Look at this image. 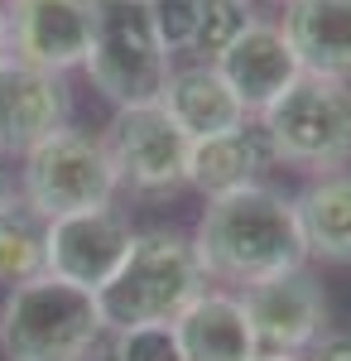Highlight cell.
<instances>
[{"label": "cell", "mask_w": 351, "mask_h": 361, "mask_svg": "<svg viewBox=\"0 0 351 361\" xmlns=\"http://www.w3.org/2000/svg\"><path fill=\"white\" fill-rule=\"evenodd\" d=\"M192 250L207 279L241 284V289L303 270V260H308L294 197L274 193L265 183H245L221 197H207Z\"/></svg>", "instance_id": "cell-1"}, {"label": "cell", "mask_w": 351, "mask_h": 361, "mask_svg": "<svg viewBox=\"0 0 351 361\" xmlns=\"http://www.w3.org/2000/svg\"><path fill=\"white\" fill-rule=\"evenodd\" d=\"M207 294V270L183 231H135L130 255L116 275L97 289V308L106 333H130V328H154L173 323L183 308Z\"/></svg>", "instance_id": "cell-2"}, {"label": "cell", "mask_w": 351, "mask_h": 361, "mask_svg": "<svg viewBox=\"0 0 351 361\" xmlns=\"http://www.w3.org/2000/svg\"><path fill=\"white\" fill-rule=\"evenodd\" d=\"M101 308L92 289L39 275L15 284L0 308V352L5 361H82L101 347Z\"/></svg>", "instance_id": "cell-3"}, {"label": "cell", "mask_w": 351, "mask_h": 361, "mask_svg": "<svg viewBox=\"0 0 351 361\" xmlns=\"http://www.w3.org/2000/svg\"><path fill=\"white\" fill-rule=\"evenodd\" d=\"M149 0H92V49H87V78L116 106L159 102L164 82L173 73Z\"/></svg>", "instance_id": "cell-4"}, {"label": "cell", "mask_w": 351, "mask_h": 361, "mask_svg": "<svg viewBox=\"0 0 351 361\" xmlns=\"http://www.w3.org/2000/svg\"><path fill=\"white\" fill-rule=\"evenodd\" d=\"M279 164L337 173L351 164V87L342 78L303 73L274 106L260 111Z\"/></svg>", "instance_id": "cell-5"}, {"label": "cell", "mask_w": 351, "mask_h": 361, "mask_svg": "<svg viewBox=\"0 0 351 361\" xmlns=\"http://www.w3.org/2000/svg\"><path fill=\"white\" fill-rule=\"evenodd\" d=\"M116 188H121V173L106 154V140L87 130L49 135L39 149H29L20 169V197L49 222L87 207H111Z\"/></svg>", "instance_id": "cell-6"}, {"label": "cell", "mask_w": 351, "mask_h": 361, "mask_svg": "<svg viewBox=\"0 0 351 361\" xmlns=\"http://www.w3.org/2000/svg\"><path fill=\"white\" fill-rule=\"evenodd\" d=\"M101 140H106V154L121 173V183H130L135 193H173L188 183L192 140L164 111V102L116 106Z\"/></svg>", "instance_id": "cell-7"}, {"label": "cell", "mask_w": 351, "mask_h": 361, "mask_svg": "<svg viewBox=\"0 0 351 361\" xmlns=\"http://www.w3.org/2000/svg\"><path fill=\"white\" fill-rule=\"evenodd\" d=\"M130 241H135V231L121 207H87V212L54 217L44 236V275L97 294L125 265Z\"/></svg>", "instance_id": "cell-8"}, {"label": "cell", "mask_w": 351, "mask_h": 361, "mask_svg": "<svg viewBox=\"0 0 351 361\" xmlns=\"http://www.w3.org/2000/svg\"><path fill=\"white\" fill-rule=\"evenodd\" d=\"M241 304L250 313V328H255V347L270 357H303L308 347L323 342L327 294L308 270H289L279 279L250 284Z\"/></svg>", "instance_id": "cell-9"}, {"label": "cell", "mask_w": 351, "mask_h": 361, "mask_svg": "<svg viewBox=\"0 0 351 361\" xmlns=\"http://www.w3.org/2000/svg\"><path fill=\"white\" fill-rule=\"evenodd\" d=\"M73 97L63 73H44L25 58H0V154H29L49 135L68 130Z\"/></svg>", "instance_id": "cell-10"}, {"label": "cell", "mask_w": 351, "mask_h": 361, "mask_svg": "<svg viewBox=\"0 0 351 361\" xmlns=\"http://www.w3.org/2000/svg\"><path fill=\"white\" fill-rule=\"evenodd\" d=\"M5 39L10 54L44 73L82 68L92 49V0H5Z\"/></svg>", "instance_id": "cell-11"}, {"label": "cell", "mask_w": 351, "mask_h": 361, "mask_svg": "<svg viewBox=\"0 0 351 361\" xmlns=\"http://www.w3.org/2000/svg\"><path fill=\"white\" fill-rule=\"evenodd\" d=\"M216 73L226 78V87L241 97V106L250 116H260L265 106H274L289 87L303 78L294 44L284 39V29L270 20H250L245 34L216 58Z\"/></svg>", "instance_id": "cell-12"}, {"label": "cell", "mask_w": 351, "mask_h": 361, "mask_svg": "<svg viewBox=\"0 0 351 361\" xmlns=\"http://www.w3.org/2000/svg\"><path fill=\"white\" fill-rule=\"evenodd\" d=\"M270 164H279V154H274V145H270V130L260 126V116H250L236 130L192 140L188 183L207 197H221V193H231V188L260 183V173Z\"/></svg>", "instance_id": "cell-13"}, {"label": "cell", "mask_w": 351, "mask_h": 361, "mask_svg": "<svg viewBox=\"0 0 351 361\" xmlns=\"http://www.w3.org/2000/svg\"><path fill=\"white\" fill-rule=\"evenodd\" d=\"M173 337L183 361H255V328L245 313L241 294H197L178 318H173Z\"/></svg>", "instance_id": "cell-14"}, {"label": "cell", "mask_w": 351, "mask_h": 361, "mask_svg": "<svg viewBox=\"0 0 351 361\" xmlns=\"http://www.w3.org/2000/svg\"><path fill=\"white\" fill-rule=\"evenodd\" d=\"M164 111L178 121V130L188 140H207L221 130H236L250 121L241 106V97L226 87V78L216 73V63H192V68H173L164 82Z\"/></svg>", "instance_id": "cell-15"}, {"label": "cell", "mask_w": 351, "mask_h": 361, "mask_svg": "<svg viewBox=\"0 0 351 361\" xmlns=\"http://www.w3.org/2000/svg\"><path fill=\"white\" fill-rule=\"evenodd\" d=\"M284 39L303 73L351 78V0H284Z\"/></svg>", "instance_id": "cell-16"}, {"label": "cell", "mask_w": 351, "mask_h": 361, "mask_svg": "<svg viewBox=\"0 0 351 361\" xmlns=\"http://www.w3.org/2000/svg\"><path fill=\"white\" fill-rule=\"evenodd\" d=\"M298 231L308 255H323L332 265H351V173H323L294 197Z\"/></svg>", "instance_id": "cell-17"}, {"label": "cell", "mask_w": 351, "mask_h": 361, "mask_svg": "<svg viewBox=\"0 0 351 361\" xmlns=\"http://www.w3.org/2000/svg\"><path fill=\"white\" fill-rule=\"evenodd\" d=\"M44 236L49 217H39L25 197H5L0 202V284L15 289L44 275Z\"/></svg>", "instance_id": "cell-18"}, {"label": "cell", "mask_w": 351, "mask_h": 361, "mask_svg": "<svg viewBox=\"0 0 351 361\" xmlns=\"http://www.w3.org/2000/svg\"><path fill=\"white\" fill-rule=\"evenodd\" d=\"M250 20H255L250 15V0H197V39H192V54H202V63H216L245 34Z\"/></svg>", "instance_id": "cell-19"}, {"label": "cell", "mask_w": 351, "mask_h": 361, "mask_svg": "<svg viewBox=\"0 0 351 361\" xmlns=\"http://www.w3.org/2000/svg\"><path fill=\"white\" fill-rule=\"evenodd\" d=\"M111 357H116V361H183V352H178L173 323H154V328H130V333H116Z\"/></svg>", "instance_id": "cell-20"}, {"label": "cell", "mask_w": 351, "mask_h": 361, "mask_svg": "<svg viewBox=\"0 0 351 361\" xmlns=\"http://www.w3.org/2000/svg\"><path fill=\"white\" fill-rule=\"evenodd\" d=\"M149 10H154V29H159L168 54L192 49V39H197V0H149Z\"/></svg>", "instance_id": "cell-21"}, {"label": "cell", "mask_w": 351, "mask_h": 361, "mask_svg": "<svg viewBox=\"0 0 351 361\" xmlns=\"http://www.w3.org/2000/svg\"><path fill=\"white\" fill-rule=\"evenodd\" d=\"M313 361H351V333H332L313 347Z\"/></svg>", "instance_id": "cell-22"}, {"label": "cell", "mask_w": 351, "mask_h": 361, "mask_svg": "<svg viewBox=\"0 0 351 361\" xmlns=\"http://www.w3.org/2000/svg\"><path fill=\"white\" fill-rule=\"evenodd\" d=\"M82 361H116V357H111V347H92V352H87Z\"/></svg>", "instance_id": "cell-23"}, {"label": "cell", "mask_w": 351, "mask_h": 361, "mask_svg": "<svg viewBox=\"0 0 351 361\" xmlns=\"http://www.w3.org/2000/svg\"><path fill=\"white\" fill-rule=\"evenodd\" d=\"M10 54V39H5V5H0V58Z\"/></svg>", "instance_id": "cell-24"}, {"label": "cell", "mask_w": 351, "mask_h": 361, "mask_svg": "<svg viewBox=\"0 0 351 361\" xmlns=\"http://www.w3.org/2000/svg\"><path fill=\"white\" fill-rule=\"evenodd\" d=\"M15 193V188H10V173H5V169H0V202H5V197Z\"/></svg>", "instance_id": "cell-25"}, {"label": "cell", "mask_w": 351, "mask_h": 361, "mask_svg": "<svg viewBox=\"0 0 351 361\" xmlns=\"http://www.w3.org/2000/svg\"><path fill=\"white\" fill-rule=\"evenodd\" d=\"M255 361H298V357H270V352H260Z\"/></svg>", "instance_id": "cell-26"}]
</instances>
